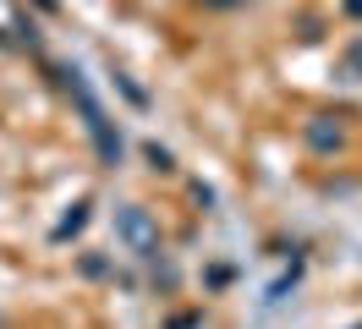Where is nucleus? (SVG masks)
I'll return each mask as SVG.
<instances>
[{
  "mask_svg": "<svg viewBox=\"0 0 362 329\" xmlns=\"http://www.w3.org/2000/svg\"><path fill=\"white\" fill-rule=\"evenodd\" d=\"M66 88L77 93V105H83V115H88V132H93V143H99V154H105V165H115V159H121V137H110V121H105L99 99L83 88V77H77V71H66Z\"/></svg>",
  "mask_w": 362,
  "mask_h": 329,
  "instance_id": "f03ea898",
  "label": "nucleus"
},
{
  "mask_svg": "<svg viewBox=\"0 0 362 329\" xmlns=\"http://www.w3.org/2000/svg\"><path fill=\"white\" fill-rule=\"evenodd\" d=\"M148 159H154V171H170V154L159 149V143H148Z\"/></svg>",
  "mask_w": 362,
  "mask_h": 329,
  "instance_id": "20e7f679",
  "label": "nucleus"
},
{
  "mask_svg": "<svg viewBox=\"0 0 362 329\" xmlns=\"http://www.w3.org/2000/svg\"><path fill=\"white\" fill-rule=\"evenodd\" d=\"M83 219H88V214H83V203H77V209L61 219V231H55V236H71V231H83Z\"/></svg>",
  "mask_w": 362,
  "mask_h": 329,
  "instance_id": "7ed1b4c3",
  "label": "nucleus"
},
{
  "mask_svg": "<svg viewBox=\"0 0 362 329\" xmlns=\"http://www.w3.org/2000/svg\"><path fill=\"white\" fill-rule=\"evenodd\" d=\"M115 236L127 241L137 258H159V225L148 219V209H137V203H121V209H115Z\"/></svg>",
  "mask_w": 362,
  "mask_h": 329,
  "instance_id": "f257e3e1",
  "label": "nucleus"
}]
</instances>
